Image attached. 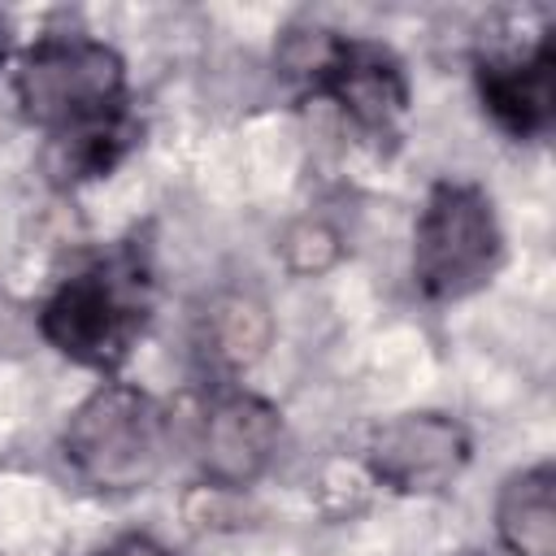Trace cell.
Masks as SVG:
<instances>
[{
	"mask_svg": "<svg viewBox=\"0 0 556 556\" xmlns=\"http://www.w3.org/2000/svg\"><path fill=\"white\" fill-rule=\"evenodd\" d=\"M269 339V321H265V308L252 304V300H222L213 313H208V352L226 365H243L252 361Z\"/></svg>",
	"mask_w": 556,
	"mask_h": 556,
	"instance_id": "cell-10",
	"label": "cell"
},
{
	"mask_svg": "<svg viewBox=\"0 0 556 556\" xmlns=\"http://www.w3.org/2000/svg\"><path fill=\"white\" fill-rule=\"evenodd\" d=\"M495 530L513 556H556V469L547 460L500 486Z\"/></svg>",
	"mask_w": 556,
	"mask_h": 556,
	"instance_id": "cell-9",
	"label": "cell"
},
{
	"mask_svg": "<svg viewBox=\"0 0 556 556\" xmlns=\"http://www.w3.org/2000/svg\"><path fill=\"white\" fill-rule=\"evenodd\" d=\"M61 452L87 486L139 491L161 473L169 452L165 408L139 387L109 382L74 408L61 434Z\"/></svg>",
	"mask_w": 556,
	"mask_h": 556,
	"instance_id": "cell-3",
	"label": "cell"
},
{
	"mask_svg": "<svg viewBox=\"0 0 556 556\" xmlns=\"http://www.w3.org/2000/svg\"><path fill=\"white\" fill-rule=\"evenodd\" d=\"M369 473L395 491H443L469 465V434L443 413H408L374 430Z\"/></svg>",
	"mask_w": 556,
	"mask_h": 556,
	"instance_id": "cell-6",
	"label": "cell"
},
{
	"mask_svg": "<svg viewBox=\"0 0 556 556\" xmlns=\"http://www.w3.org/2000/svg\"><path fill=\"white\" fill-rule=\"evenodd\" d=\"M465 556H478V552H465Z\"/></svg>",
	"mask_w": 556,
	"mask_h": 556,
	"instance_id": "cell-13",
	"label": "cell"
},
{
	"mask_svg": "<svg viewBox=\"0 0 556 556\" xmlns=\"http://www.w3.org/2000/svg\"><path fill=\"white\" fill-rule=\"evenodd\" d=\"M282 443V417L274 404L248 391H230L213 400L200 426V469L217 486L256 482Z\"/></svg>",
	"mask_w": 556,
	"mask_h": 556,
	"instance_id": "cell-7",
	"label": "cell"
},
{
	"mask_svg": "<svg viewBox=\"0 0 556 556\" xmlns=\"http://www.w3.org/2000/svg\"><path fill=\"white\" fill-rule=\"evenodd\" d=\"M22 113L52 135L56 178H96L126 148V65L83 35H48L17 65Z\"/></svg>",
	"mask_w": 556,
	"mask_h": 556,
	"instance_id": "cell-1",
	"label": "cell"
},
{
	"mask_svg": "<svg viewBox=\"0 0 556 556\" xmlns=\"http://www.w3.org/2000/svg\"><path fill=\"white\" fill-rule=\"evenodd\" d=\"M152 304L148 265L135 252H113L65 278L39 313L43 339L78 365L113 369L139 339Z\"/></svg>",
	"mask_w": 556,
	"mask_h": 556,
	"instance_id": "cell-2",
	"label": "cell"
},
{
	"mask_svg": "<svg viewBox=\"0 0 556 556\" xmlns=\"http://www.w3.org/2000/svg\"><path fill=\"white\" fill-rule=\"evenodd\" d=\"M4 48H9V30H4V17H0V61H4Z\"/></svg>",
	"mask_w": 556,
	"mask_h": 556,
	"instance_id": "cell-12",
	"label": "cell"
},
{
	"mask_svg": "<svg viewBox=\"0 0 556 556\" xmlns=\"http://www.w3.org/2000/svg\"><path fill=\"white\" fill-rule=\"evenodd\" d=\"M278 61L313 96H330L369 135H391L408 113L404 70L382 43L348 39L313 26V30H291Z\"/></svg>",
	"mask_w": 556,
	"mask_h": 556,
	"instance_id": "cell-4",
	"label": "cell"
},
{
	"mask_svg": "<svg viewBox=\"0 0 556 556\" xmlns=\"http://www.w3.org/2000/svg\"><path fill=\"white\" fill-rule=\"evenodd\" d=\"M500 243L491 200L473 182H439L417 217L413 278L430 300H460L495 274Z\"/></svg>",
	"mask_w": 556,
	"mask_h": 556,
	"instance_id": "cell-5",
	"label": "cell"
},
{
	"mask_svg": "<svg viewBox=\"0 0 556 556\" xmlns=\"http://www.w3.org/2000/svg\"><path fill=\"white\" fill-rule=\"evenodd\" d=\"M478 91L486 113L517 139H534L556 113V43L539 35L530 48L486 52L478 61Z\"/></svg>",
	"mask_w": 556,
	"mask_h": 556,
	"instance_id": "cell-8",
	"label": "cell"
},
{
	"mask_svg": "<svg viewBox=\"0 0 556 556\" xmlns=\"http://www.w3.org/2000/svg\"><path fill=\"white\" fill-rule=\"evenodd\" d=\"M104 556H165V547H161V543H152L148 534H126V539H117Z\"/></svg>",
	"mask_w": 556,
	"mask_h": 556,
	"instance_id": "cell-11",
	"label": "cell"
}]
</instances>
